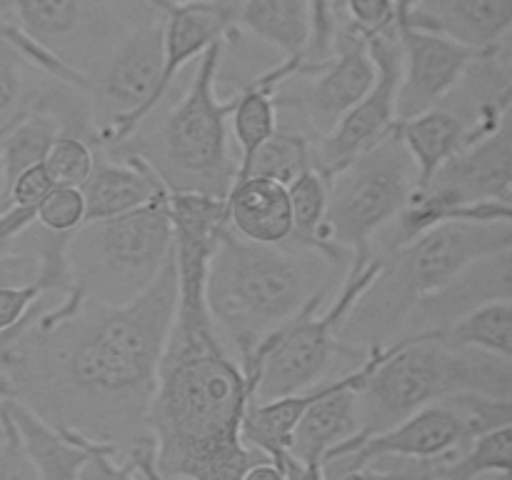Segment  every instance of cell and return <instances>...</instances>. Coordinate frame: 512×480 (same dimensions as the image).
Segmentation results:
<instances>
[{"label":"cell","mask_w":512,"mask_h":480,"mask_svg":"<svg viewBox=\"0 0 512 480\" xmlns=\"http://www.w3.org/2000/svg\"><path fill=\"white\" fill-rule=\"evenodd\" d=\"M175 303L173 253L153 285L130 303L85 300L63 318L43 310L0 353L8 398L63 435L108 445L120 458L155 445L148 413Z\"/></svg>","instance_id":"6da1fadb"},{"label":"cell","mask_w":512,"mask_h":480,"mask_svg":"<svg viewBox=\"0 0 512 480\" xmlns=\"http://www.w3.org/2000/svg\"><path fill=\"white\" fill-rule=\"evenodd\" d=\"M345 273L318 250L253 243L225 225L208 258L205 303L223 343L245 368L270 333L313 300H328L333 280Z\"/></svg>","instance_id":"7a4b0ae2"},{"label":"cell","mask_w":512,"mask_h":480,"mask_svg":"<svg viewBox=\"0 0 512 480\" xmlns=\"http://www.w3.org/2000/svg\"><path fill=\"white\" fill-rule=\"evenodd\" d=\"M512 248V220L503 223H440L383 255L380 270L338 328V343L368 353L385 348L403 330L423 295L485 255Z\"/></svg>","instance_id":"3957f363"},{"label":"cell","mask_w":512,"mask_h":480,"mask_svg":"<svg viewBox=\"0 0 512 480\" xmlns=\"http://www.w3.org/2000/svg\"><path fill=\"white\" fill-rule=\"evenodd\" d=\"M463 393L512 398V360L435 338L405 335L393 340L358 388V433L335 445L325 463L370 435L393 428L415 410Z\"/></svg>","instance_id":"277c9868"},{"label":"cell","mask_w":512,"mask_h":480,"mask_svg":"<svg viewBox=\"0 0 512 480\" xmlns=\"http://www.w3.org/2000/svg\"><path fill=\"white\" fill-rule=\"evenodd\" d=\"M225 40H218L200 55L183 98L150 133L153 143L128 148L153 165L168 190L225 198L238 175V160L230 155V113L235 93L230 98L218 95Z\"/></svg>","instance_id":"5b68a950"},{"label":"cell","mask_w":512,"mask_h":480,"mask_svg":"<svg viewBox=\"0 0 512 480\" xmlns=\"http://www.w3.org/2000/svg\"><path fill=\"white\" fill-rule=\"evenodd\" d=\"M168 195L73 230L65 248L70 293L100 305H123L145 293L175 253Z\"/></svg>","instance_id":"8992f818"},{"label":"cell","mask_w":512,"mask_h":480,"mask_svg":"<svg viewBox=\"0 0 512 480\" xmlns=\"http://www.w3.org/2000/svg\"><path fill=\"white\" fill-rule=\"evenodd\" d=\"M378 270V258H370L363 268H348L333 300H313L255 348L243 368L255 403L300 393L333 378V365L340 358L365 360L370 350L360 353L338 343V328Z\"/></svg>","instance_id":"52a82bcc"},{"label":"cell","mask_w":512,"mask_h":480,"mask_svg":"<svg viewBox=\"0 0 512 480\" xmlns=\"http://www.w3.org/2000/svg\"><path fill=\"white\" fill-rule=\"evenodd\" d=\"M328 180L325 228L330 243L350 253L348 268L370 260V240L408 203L418 185V170L398 135H385L373 148L355 155Z\"/></svg>","instance_id":"ba28073f"},{"label":"cell","mask_w":512,"mask_h":480,"mask_svg":"<svg viewBox=\"0 0 512 480\" xmlns=\"http://www.w3.org/2000/svg\"><path fill=\"white\" fill-rule=\"evenodd\" d=\"M512 423V398L463 393L415 410L323 465V480H338L378 460H435L468 448L475 435Z\"/></svg>","instance_id":"9c48e42d"},{"label":"cell","mask_w":512,"mask_h":480,"mask_svg":"<svg viewBox=\"0 0 512 480\" xmlns=\"http://www.w3.org/2000/svg\"><path fill=\"white\" fill-rule=\"evenodd\" d=\"M15 25L70 70L88 75L133 28L160 18L148 0H5Z\"/></svg>","instance_id":"30bf717a"},{"label":"cell","mask_w":512,"mask_h":480,"mask_svg":"<svg viewBox=\"0 0 512 480\" xmlns=\"http://www.w3.org/2000/svg\"><path fill=\"white\" fill-rule=\"evenodd\" d=\"M368 53L375 63V83L355 108L340 118V123L323 138L313 140V170L323 178H330L335 170L373 148L375 143L393 133L398 115L395 100L400 88V70H403V53H400L398 23L395 28L370 35Z\"/></svg>","instance_id":"8fae6325"},{"label":"cell","mask_w":512,"mask_h":480,"mask_svg":"<svg viewBox=\"0 0 512 480\" xmlns=\"http://www.w3.org/2000/svg\"><path fill=\"white\" fill-rule=\"evenodd\" d=\"M383 350L373 348L353 370L320 380L318 395L300 415L288 445L290 458L303 468V480H323V463L330 450L358 433V388L383 358Z\"/></svg>","instance_id":"7c38bea8"},{"label":"cell","mask_w":512,"mask_h":480,"mask_svg":"<svg viewBox=\"0 0 512 480\" xmlns=\"http://www.w3.org/2000/svg\"><path fill=\"white\" fill-rule=\"evenodd\" d=\"M398 38L403 70L395 115L398 120H408L440 105L478 50L465 48L445 35L413 28L403 20H398Z\"/></svg>","instance_id":"4fadbf2b"},{"label":"cell","mask_w":512,"mask_h":480,"mask_svg":"<svg viewBox=\"0 0 512 480\" xmlns=\"http://www.w3.org/2000/svg\"><path fill=\"white\" fill-rule=\"evenodd\" d=\"M512 298V248L500 253L485 255L475 260L455 278L440 285L433 293L423 295L405 318L403 330L398 338L405 335H425L443 330L445 325L455 323L458 318L468 315L470 310L480 308L493 300ZM395 338V340H398Z\"/></svg>","instance_id":"5bb4252c"},{"label":"cell","mask_w":512,"mask_h":480,"mask_svg":"<svg viewBox=\"0 0 512 480\" xmlns=\"http://www.w3.org/2000/svg\"><path fill=\"white\" fill-rule=\"evenodd\" d=\"M512 100V50L510 38L488 50H478L440 108L450 110L465 123L470 143L498 130L510 120Z\"/></svg>","instance_id":"9a60e30c"},{"label":"cell","mask_w":512,"mask_h":480,"mask_svg":"<svg viewBox=\"0 0 512 480\" xmlns=\"http://www.w3.org/2000/svg\"><path fill=\"white\" fill-rule=\"evenodd\" d=\"M398 20L488 50L510 38L512 0H398Z\"/></svg>","instance_id":"2e32d148"},{"label":"cell","mask_w":512,"mask_h":480,"mask_svg":"<svg viewBox=\"0 0 512 480\" xmlns=\"http://www.w3.org/2000/svg\"><path fill=\"white\" fill-rule=\"evenodd\" d=\"M80 193L85 200V223H90L130 213L160 195H168L170 190L143 155L123 150L108 158L98 153L88 180L80 185Z\"/></svg>","instance_id":"e0dca14e"},{"label":"cell","mask_w":512,"mask_h":480,"mask_svg":"<svg viewBox=\"0 0 512 480\" xmlns=\"http://www.w3.org/2000/svg\"><path fill=\"white\" fill-rule=\"evenodd\" d=\"M238 3L240 0H208L188 5L165 3L160 8L165 48L160 98H168L175 78L190 60H198L210 45L233 33Z\"/></svg>","instance_id":"ac0fdd59"},{"label":"cell","mask_w":512,"mask_h":480,"mask_svg":"<svg viewBox=\"0 0 512 480\" xmlns=\"http://www.w3.org/2000/svg\"><path fill=\"white\" fill-rule=\"evenodd\" d=\"M228 228L240 238L263 245H283L293 235L288 185L258 175L235 178L225 195Z\"/></svg>","instance_id":"d6986e66"},{"label":"cell","mask_w":512,"mask_h":480,"mask_svg":"<svg viewBox=\"0 0 512 480\" xmlns=\"http://www.w3.org/2000/svg\"><path fill=\"white\" fill-rule=\"evenodd\" d=\"M0 408H3V415L18 435L28 458L38 468L40 478L80 480V468L88 460V455L98 448V443L63 435L15 398H3Z\"/></svg>","instance_id":"ffe728a7"},{"label":"cell","mask_w":512,"mask_h":480,"mask_svg":"<svg viewBox=\"0 0 512 480\" xmlns=\"http://www.w3.org/2000/svg\"><path fill=\"white\" fill-rule=\"evenodd\" d=\"M235 28L280 50L283 58L308 60L313 38L310 0H240Z\"/></svg>","instance_id":"44dd1931"},{"label":"cell","mask_w":512,"mask_h":480,"mask_svg":"<svg viewBox=\"0 0 512 480\" xmlns=\"http://www.w3.org/2000/svg\"><path fill=\"white\" fill-rule=\"evenodd\" d=\"M395 135L413 158L415 170H418V185L428 183L445 160L470 145V133L463 120L440 105L408 120H398Z\"/></svg>","instance_id":"7402d4cb"},{"label":"cell","mask_w":512,"mask_h":480,"mask_svg":"<svg viewBox=\"0 0 512 480\" xmlns=\"http://www.w3.org/2000/svg\"><path fill=\"white\" fill-rule=\"evenodd\" d=\"M415 338H435L455 348H475L512 360V298L480 305L455 323L445 325L443 330Z\"/></svg>","instance_id":"603a6c76"},{"label":"cell","mask_w":512,"mask_h":480,"mask_svg":"<svg viewBox=\"0 0 512 480\" xmlns=\"http://www.w3.org/2000/svg\"><path fill=\"white\" fill-rule=\"evenodd\" d=\"M310 168H313V138H308L300 130L278 125L273 135L258 145L253 158L238 170L235 178L258 175V178H270L288 185Z\"/></svg>","instance_id":"cb8c5ba5"},{"label":"cell","mask_w":512,"mask_h":480,"mask_svg":"<svg viewBox=\"0 0 512 480\" xmlns=\"http://www.w3.org/2000/svg\"><path fill=\"white\" fill-rule=\"evenodd\" d=\"M38 75L43 70L35 68L13 43L0 38V135L18 123L43 93L48 83L38 80Z\"/></svg>","instance_id":"d4e9b609"},{"label":"cell","mask_w":512,"mask_h":480,"mask_svg":"<svg viewBox=\"0 0 512 480\" xmlns=\"http://www.w3.org/2000/svg\"><path fill=\"white\" fill-rule=\"evenodd\" d=\"M100 150L88 138L75 133H60L50 145L43 165L48 170L53 185L63 188H80L93 170Z\"/></svg>","instance_id":"484cf974"},{"label":"cell","mask_w":512,"mask_h":480,"mask_svg":"<svg viewBox=\"0 0 512 480\" xmlns=\"http://www.w3.org/2000/svg\"><path fill=\"white\" fill-rule=\"evenodd\" d=\"M35 223L50 233L70 235L85 223V200L80 188L55 185L38 205H35Z\"/></svg>","instance_id":"4316f807"},{"label":"cell","mask_w":512,"mask_h":480,"mask_svg":"<svg viewBox=\"0 0 512 480\" xmlns=\"http://www.w3.org/2000/svg\"><path fill=\"white\" fill-rule=\"evenodd\" d=\"M338 13L360 35L370 38V35L395 28L398 0H338Z\"/></svg>","instance_id":"83f0119b"},{"label":"cell","mask_w":512,"mask_h":480,"mask_svg":"<svg viewBox=\"0 0 512 480\" xmlns=\"http://www.w3.org/2000/svg\"><path fill=\"white\" fill-rule=\"evenodd\" d=\"M43 293H48V290L40 283L5 285V288H0V333L15 328L30 313L35 300Z\"/></svg>","instance_id":"f1b7e54d"},{"label":"cell","mask_w":512,"mask_h":480,"mask_svg":"<svg viewBox=\"0 0 512 480\" xmlns=\"http://www.w3.org/2000/svg\"><path fill=\"white\" fill-rule=\"evenodd\" d=\"M80 480H138L133 463L108 445H98L80 468Z\"/></svg>","instance_id":"f546056e"},{"label":"cell","mask_w":512,"mask_h":480,"mask_svg":"<svg viewBox=\"0 0 512 480\" xmlns=\"http://www.w3.org/2000/svg\"><path fill=\"white\" fill-rule=\"evenodd\" d=\"M40 283V260L25 248L5 243L0 248V288Z\"/></svg>","instance_id":"4dcf8cb0"},{"label":"cell","mask_w":512,"mask_h":480,"mask_svg":"<svg viewBox=\"0 0 512 480\" xmlns=\"http://www.w3.org/2000/svg\"><path fill=\"white\" fill-rule=\"evenodd\" d=\"M53 188L55 185L43 163L25 168L23 173L10 180V205L13 208H35Z\"/></svg>","instance_id":"1f68e13d"},{"label":"cell","mask_w":512,"mask_h":480,"mask_svg":"<svg viewBox=\"0 0 512 480\" xmlns=\"http://www.w3.org/2000/svg\"><path fill=\"white\" fill-rule=\"evenodd\" d=\"M335 5L338 0H310V15H313V38H310L308 60L320 63L330 58L335 30Z\"/></svg>","instance_id":"d6a6232c"},{"label":"cell","mask_w":512,"mask_h":480,"mask_svg":"<svg viewBox=\"0 0 512 480\" xmlns=\"http://www.w3.org/2000/svg\"><path fill=\"white\" fill-rule=\"evenodd\" d=\"M5 425H8V435H5V440H0V480H43L33 460L20 445L15 430L10 428L8 418H5Z\"/></svg>","instance_id":"836d02e7"},{"label":"cell","mask_w":512,"mask_h":480,"mask_svg":"<svg viewBox=\"0 0 512 480\" xmlns=\"http://www.w3.org/2000/svg\"><path fill=\"white\" fill-rule=\"evenodd\" d=\"M35 220V208H10L0 215V248Z\"/></svg>","instance_id":"e575fe53"},{"label":"cell","mask_w":512,"mask_h":480,"mask_svg":"<svg viewBox=\"0 0 512 480\" xmlns=\"http://www.w3.org/2000/svg\"><path fill=\"white\" fill-rule=\"evenodd\" d=\"M128 460L133 463L138 480H163L155 470V445H145V448L133 450L128 455Z\"/></svg>","instance_id":"d590c367"},{"label":"cell","mask_w":512,"mask_h":480,"mask_svg":"<svg viewBox=\"0 0 512 480\" xmlns=\"http://www.w3.org/2000/svg\"><path fill=\"white\" fill-rule=\"evenodd\" d=\"M240 480H288V478H285V473L273 463V460H260V463L250 465Z\"/></svg>","instance_id":"8d00e7d4"},{"label":"cell","mask_w":512,"mask_h":480,"mask_svg":"<svg viewBox=\"0 0 512 480\" xmlns=\"http://www.w3.org/2000/svg\"><path fill=\"white\" fill-rule=\"evenodd\" d=\"M10 208H13V205H10V180L8 175H5L3 160H0V215L8 213Z\"/></svg>","instance_id":"74e56055"},{"label":"cell","mask_w":512,"mask_h":480,"mask_svg":"<svg viewBox=\"0 0 512 480\" xmlns=\"http://www.w3.org/2000/svg\"><path fill=\"white\" fill-rule=\"evenodd\" d=\"M3 398H8V383H5V378L0 375V405H3ZM5 435H8V425H5L3 408H0V440H5Z\"/></svg>","instance_id":"f35d334b"},{"label":"cell","mask_w":512,"mask_h":480,"mask_svg":"<svg viewBox=\"0 0 512 480\" xmlns=\"http://www.w3.org/2000/svg\"><path fill=\"white\" fill-rule=\"evenodd\" d=\"M148 3L153 5V8L160 13V8H163L165 3H170V5H188V3H208V0H148Z\"/></svg>","instance_id":"ab89813d"}]
</instances>
